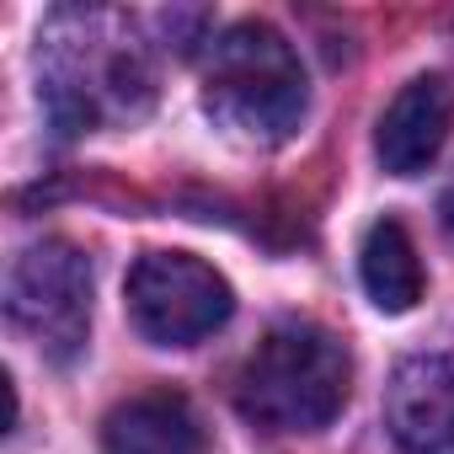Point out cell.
<instances>
[{
	"mask_svg": "<svg viewBox=\"0 0 454 454\" xmlns=\"http://www.w3.org/2000/svg\"><path fill=\"white\" fill-rule=\"evenodd\" d=\"M43 107L65 134H91L139 118L155 97V70L134 17L102 6L54 12L43 27Z\"/></svg>",
	"mask_w": 454,
	"mask_h": 454,
	"instance_id": "cell-1",
	"label": "cell"
},
{
	"mask_svg": "<svg viewBox=\"0 0 454 454\" xmlns=\"http://www.w3.org/2000/svg\"><path fill=\"white\" fill-rule=\"evenodd\" d=\"M348 348L316 321L273 326L236 374V406L262 433H316L348 406Z\"/></svg>",
	"mask_w": 454,
	"mask_h": 454,
	"instance_id": "cell-2",
	"label": "cell"
},
{
	"mask_svg": "<svg viewBox=\"0 0 454 454\" xmlns=\"http://www.w3.org/2000/svg\"><path fill=\"white\" fill-rule=\"evenodd\" d=\"M203 102L231 134L252 145H284L310 107L300 54L268 22L224 27L219 43H208Z\"/></svg>",
	"mask_w": 454,
	"mask_h": 454,
	"instance_id": "cell-3",
	"label": "cell"
},
{
	"mask_svg": "<svg viewBox=\"0 0 454 454\" xmlns=\"http://www.w3.org/2000/svg\"><path fill=\"white\" fill-rule=\"evenodd\" d=\"M6 316L54 364H70L91 332V262L70 241L27 247L6 273Z\"/></svg>",
	"mask_w": 454,
	"mask_h": 454,
	"instance_id": "cell-4",
	"label": "cell"
},
{
	"mask_svg": "<svg viewBox=\"0 0 454 454\" xmlns=\"http://www.w3.org/2000/svg\"><path fill=\"white\" fill-rule=\"evenodd\" d=\"M231 284L187 252H145L129 273V316L160 348L203 342L231 321Z\"/></svg>",
	"mask_w": 454,
	"mask_h": 454,
	"instance_id": "cell-5",
	"label": "cell"
},
{
	"mask_svg": "<svg viewBox=\"0 0 454 454\" xmlns=\"http://www.w3.org/2000/svg\"><path fill=\"white\" fill-rule=\"evenodd\" d=\"M385 422L406 454H454V358H406L385 385Z\"/></svg>",
	"mask_w": 454,
	"mask_h": 454,
	"instance_id": "cell-6",
	"label": "cell"
},
{
	"mask_svg": "<svg viewBox=\"0 0 454 454\" xmlns=\"http://www.w3.org/2000/svg\"><path fill=\"white\" fill-rule=\"evenodd\" d=\"M454 129V86L443 75H417L395 91V102L380 118L374 150L390 176H417L438 160L443 139Z\"/></svg>",
	"mask_w": 454,
	"mask_h": 454,
	"instance_id": "cell-7",
	"label": "cell"
},
{
	"mask_svg": "<svg viewBox=\"0 0 454 454\" xmlns=\"http://www.w3.org/2000/svg\"><path fill=\"white\" fill-rule=\"evenodd\" d=\"M107 454H203V422L176 390H145L107 411L102 422Z\"/></svg>",
	"mask_w": 454,
	"mask_h": 454,
	"instance_id": "cell-8",
	"label": "cell"
},
{
	"mask_svg": "<svg viewBox=\"0 0 454 454\" xmlns=\"http://www.w3.org/2000/svg\"><path fill=\"white\" fill-rule=\"evenodd\" d=\"M358 273H364L369 300L385 316H406L422 300V262H417V247H411V236H406L401 219L369 224L364 252H358Z\"/></svg>",
	"mask_w": 454,
	"mask_h": 454,
	"instance_id": "cell-9",
	"label": "cell"
},
{
	"mask_svg": "<svg viewBox=\"0 0 454 454\" xmlns=\"http://www.w3.org/2000/svg\"><path fill=\"white\" fill-rule=\"evenodd\" d=\"M438 224H443V236H449V247H454V182L438 192Z\"/></svg>",
	"mask_w": 454,
	"mask_h": 454,
	"instance_id": "cell-10",
	"label": "cell"
}]
</instances>
